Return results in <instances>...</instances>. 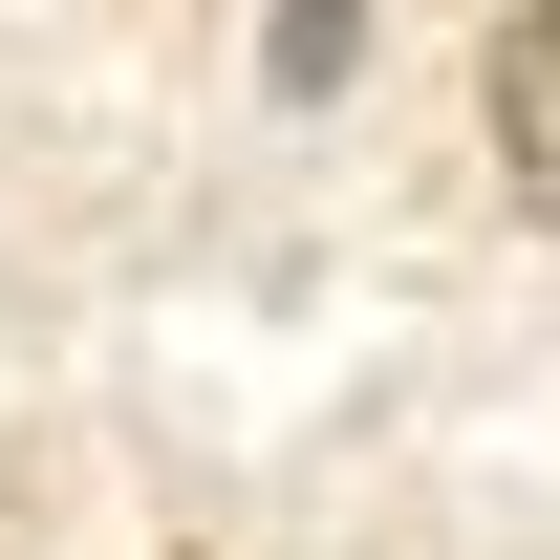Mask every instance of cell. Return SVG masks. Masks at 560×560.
Returning <instances> with one entry per match:
<instances>
[{
	"mask_svg": "<svg viewBox=\"0 0 560 560\" xmlns=\"http://www.w3.org/2000/svg\"><path fill=\"white\" fill-rule=\"evenodd\" d=\"M495 173H517V215L560 237V0L495 22Z\"/></svg>",
	"mask_w": 560,
	"mask_h": 560,
	"instance_id": "cell-1",
	"label": "cell"
},
{
	"mask_svg": "<svg viewBox=\"0 0 560 560\" xmlns=\"http://www.w3.org/2000/svg\"><path fill=\"white\" fill-rule=\"evenodd\" d=\"M346 66H366V0H259V86L280 108H346Z\"/></svg>",
	"mask_w": 560,
	"mask_h": 560,
	"instance_id": "cell-2",
	"label": "cell"
}]
</instances>
